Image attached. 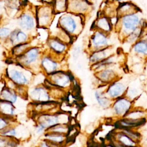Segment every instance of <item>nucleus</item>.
<instances>
[{"label":"nucleus","mask_w":147,"mask_h":147,"mask_svg":"<svg viewBox=\"0 0 147 147\" xmlns=\"http://www.w3.org/2000/svg\"><path fill=\"white\" fill-rule=\"evenodd\" d=\"M147 22L143 16L141 10L119 17L114 27L118 39L122 42L129 34L140 27H146Z\"/></svg>","instance_id":"nucleus-1"},{"label":"nucleus","mask_w":147,"mask_h":147,"mask_svg":"<svg viewBox=\"0 0 147 147\" xmlns=\"http://www.w3.org/2000/svg\"><path fill=\"white\" fill-rule=\"evenodd\" d=\"M86 18L84 16L66 11L60 14L56 25L76 40L84 28Z\"/></svg>","instance_id":"nucleus-2"},{"label":"nucleus","mask_w":147,"mask_h":147,"mask_svg":"<svg viewBox=\"0 0 147 147\" xmlns=\"http://www.w3.org/2000/svg\"><path fill=\"white\" fill-rule=\"evenodd\" d=\"M34 74L16 63H9L5 71V79H8L17 86L28 87L33 82Z\"/></svg>","instance_id":"nucleus-3"},{"label":"nucleus","mask_w":147,"mask_h":147,"mask_svg":"<svg viewBox=\"0 0 147 147\" xmlns=\"http://www.w3.org/2000/svg\"><path fill=\"white\" fill-rule=\"evenodd\" d=\"M42 53L43 52L39 47L31 46L22 55L13 59L16 63L36 74L41 72L40 60Z\"/></svg>","instance_id":"nucleus-4"},{"label":"nucleus","mask_w":147,"mask_h":147,"mask_svg":"<svg viewBox=\"0 0 147 147\" xmlns=\"http://www.w3.org/2000/svg\"><path fill=\"white\" fill-rule=\"evenodd\" d=\"M75 82V78L70 71L61 69L47 76L44 84L67 92L74 87Z\"/></svg>","instance_id":"nucleus-5"},{"label":"nucleus","mask_w":147,"mask_h":147,"mask_svg":"<svg viewBox=\"0 0 147 147\" xmlns=\"http://www.w3.org/2000/svg\"><path fill=\"white\" fill-rule=\"evenodd\" d=\"M35 123L40 124L47 131V129L58 123L70 124L71 117L66 112L58 111L55 113H42L33 116Z\"/></svg>","instance_id":"nucleus-6"},{"label":"nucleus","mask_w":147,"mask_h":147,"mask_svg":"<svg viewBox=\"0 0 147 147\" xmlns=\"http://www.w3.org/2000/svg\"><path fill=\"white\" fill-rule=\"evenodd\" d=\"M111 34L99 30H92V33L88 40L87 53L114 46Z\"/></svg>","instance_id":"nucleus-7"},{"label":"nucleus","mask_w":147,"mask_h":147,"mask_svg":"<svg viewBox=\"0 0 147 147\" xmlns=\"http://www.w3.org/2000/svg\"><path fill=\"white\" fill-rule=\"evenodd\" d=\"M64 60L59 59L48 52H43L40 60V71L47 76L59 70H67L64 68Z\"/></svg>","instance_id":"nucleus-8"},{"label":"nucleus","mask_w":147,"mask_h":147,"mask_svg":"<svg viewBox=\"0 0 147 147\" xmlns=\"http://www.w3.org/2000/svg\"><path fill=\"white\" fill-rule=\"evenodd\" d=\"M26 99L30 102V103H43L55 100L49 89L44 84L29 86L27 90Z\"/></svg>","instance_id":"nucleus-9"},{"label":"nucleus","mask_w":147,"mask_h":147,"mask_svg":"<svg viewBox=\"0 0 147 147\" xmlns=\"http://www.w3.org/2000/svg\"><path fill=\"white\" fill-rule=\"evenodd\" d=\"M35 15L37 28L47 29L51 26L56 14L52 3H45L36 7Z\"/></svg>","instance_id":"nucleus-10"},{"label":"nucleus","mask_w":147,"mask_h":147,"mask_svg":"<svg viewBox=\"0 0 147 147\" xmlns=\"http://www.w3.org/2000/svg\"><path fill=\"white\" fill-rule=\"evenodd\" d=\"M121 64L107 67L94 73V77L99 86H107L123 76Z\"/></svg>","instance_id":"nucleus-11"},{"label":"nucleus","mask_w":147,"mask_h":147,"mask_svg":"<svg viewBox=\"0 0 147 147\" xmlns=\"http://www.w3.org/2000/svg\"><path fill=\"white\" fill-rule=\"evenodd\" d=\"M48 51L57 58L64 60L71 45L64 42L55 36L50 35L46 41Z\"/></svg>","instance_id":"nucleus-12"},{"label":"nucleus","mask_w":147,"mask_h":147,"mask_svg":"<svg viewBox=\"0 0 147 147\" xmlns=\"http://www.w3.org/2000/svg\"><path fill=\"white\" fill-rule=\"evenodd\" d=\"M129 83V79L122 76L106 86L105 92L113 100L125 95Z\"/></svg>","instance_id":"nucleus-13"},{"label":"nucleus","mask_w":147,"mask_h":147,"mask_svg":"<svg viewBox=\"0 0 147 147\" xmlns=\"http://www.w3.org/2000/svg\"><path fill=\"white\" fill-rule=\"evenodd\" d=\"M134 107V102L126 96L119 97L113 100L110 109L117 119L124 117Z\"/></svg>","instance_id":"nucleus-14"},{"label":"nucleus","mask_w":147,"mask_h":147,"mask_svg":"<svg viewBox=\"0 0 147 147\" xmlns=\"http://www.w3.org/2000/svg\"><path fill=\"white\" fill-rule=\"evenodd\" d=\"M17 24L19 28L31 34L37 28L35 12L29 10L22 12L17 18Z\"/></svg>","instance_id":"nucleus-15"},{"label":"nucleus","mask_w":147,"mask_h":147,"mask_svg":"<svg viewBox=\"0 0 147 147\" xmlns=\"http://www.w3.org/2000/svg\"><path fill=\"white\" fill-rule=\"evenodd\" d=\"M92 6L88 0H68L67 11L87 17L92 10Z\"/></svg>","instance_id":"nucleus-16"},{"label":"nucleus","mask_w":147,"mask_h":147,"mask_svg":"<svg viewBox=\"0 0 147 147\" xmlns=\"http://www.w3.org/2000/svg\"><path fill=\"white\" fill-rule=\"evenodd\" d=\"M129 53L130 55L134 56L144 61L147 57V30L131 45Z\"/></svg>","instance_id":"nucleus-17"},{"label":"nucleus","mask_w":147,"mask_h":147,"mask_svg":"<svg viewBox=\"0 0 147 147\" xmlns=\"http://www.w3.org/2000/svg\"><path fill=\"white\" fill-rule=\"evenodd\" d=\"M92 30H99L107 33H112L114 32V26H113L110 17L104 14L100 11L94 20L92 25Z\"/></svg>","instance_id":"nucleus-18"},{"label":"nucleus","mask_w":147,"mask_h":147,"mask_svg":"<svg viewBox=\"0 0 147 147\" xmlns=\"http://www.w3.org/2000/svg\"><path fill=\"white\" fill-rule=\"evenodd\" d=\"M122 54L117 53V52H115L105 59L96 64L90 65V68L95 73L107 67L118 64H121L122 61Z\"/></svg>","instance_id":"nucleus-19"},{"label":"nucleus","mask_w":147,"mask_h":147,"mask_svg":"<svg viewBox=\"0 0 147 147\" xmlns=\"http://www.w3.org/2000/svg\"><path fill=\"white\" fill-rule=\"evenodd\" d=\"M117 52L114 46L88 53V61L90 65L96 64Z\"/></svg>","instance_id":"nucleus-20"},{"label":"nucleus","mask_w":147,"mask_h":147,"mask_svg":"<svg viewBox=\"0 0 147 147\" xmlns=\"http://www.w3.org/2000/svg\"><path fill=\"white\" fill-rule=\"evenodd\" d=\"M147 121L146 118L141 119H133L122 117L117 119L114 126L117 129H137L144 126Z\"/></svg>","instance_id":"nucleus-21"},{"label":"nucleus","mask_w":147,"mask_h":147,"mask_svg":"<svg viewBox=\"0 0 147 147\" xmlns=\"http://www.w3.org/2000/svg\"><path fill=\"white\" fill-rule=\"evenodd\" d=\"M109 138L113 139L126 147H139L140 142L130 138L119 129L115 128L109 136Z\"/></svg>","instance_id":"nucleus-22"},{"label":"nucleus","mask_w":147,"mask_h":147,"mask_svg":"<svg viewBox=\"0 0 147 147\" xmlns=\"http://www.w3.org/2000/svg\"><path fill=\"white\" fill-rule=\"evenodd\" d=\"M30 34L22 29L17 28L11 30L9 37L6 42H7L11 48L16 45L25 42H30Z\"/></svg>","instance_id":"nucleus-23"},{"label":"nucleus","mask_w":147,"mask_h":147,"mask_svg":"<svg viewBox=\"0 0 147 147\" xmlns=\"http://www.w3.org/2000/svg\"><path fill=\"white\" fill-rule=\"evenodd\" d=\"M26 131H28L25 130L22 126L19 125L17 122L0 131V134L9 137L14 138L21 141L26 138V136H24V134H25Z\"/></svg>","instance_id":"nucleus-24"},{"label":"nucleus","mask_w":147,"mask_h":147,"mask_svg":"<svg viewBox=\"0 0 147 147\" xmlns=\"http://www.w3.org/2000/svg\"><path fill=\"white\" fill-rule=\"evenodd\" d=\"M106 86H99L95 90L94 96L98 106L103 109L110 108L113 102L105 92Z\"/></svg>","instance_id":"nucleus-25"},{"label":"nucleus","mask_w":147,"mask_h":147,"mask_svg":"<svg viewBox=\"0 0 147 147\" xmlns=\"http://www.w3.org/2000/svg\"><path fill=\"white\" fill-rule=\"evenodd\" d=\"M19 95L16 91L10 87H7L5 83L2 86L0 87V99L16 104L19 98Z\"/></svg>","instance_id":"nucleus-26"},{"label":"nucleus","mask_w":147,"mask_h":147,"mask_svg":"<svg viewBox=\"0 0 147 147\" xmlns=\"http://www.w3.org/2000/svg\"><path fill=\"white\" fill-rule=\"evenodd\" d=\"M42 138L63 147H65L68 141L67 135L50 131H46L43 134Z\"/></svg>","instance_id":"nucleus-27"},{"label":"nucleus","mask_w":147,"mask_h":147,"mask_svg":"<svg viewBox=\"0 0 147 147\" xmlns=\"http://www.w3.org/2000/svg\"><path fill=\"white\" fill-rule=\"evenodd\" d=\"M0 115L17 119V108L15 105L0 99Z\"/></svg>","instance_id":"nucleus-28"},{"label":"nucleus","mask_w":147,"mask_h":147,"mask_svg":"<svg viewBox=\"0 0 147 147\" xmlns=\"http://www.w3.org/2000/svg\"><path fill=\"white\" fill-rule=\"evenodd\" d=\"M141 9L131 1H123L118 3L117 7V15L119 17L122 16L130 14L140 10Z\"/></svg>","instance_id":"nucleus-29"},{"label":"nucleus","mask_w":147,"mask_h":147,"mask_svg":"<svg viewBox=\"0 0 147 147\" xmlns=\"http://www.w3.org/2000/svg\"><path fill=\"white\" fill-rule=\"evenodd\" d=\"M146 30H147V26L140 27L137 28L134 32H133L132 33L129 34L127 36H126L122 41V42L126 45L129 46L130 49L131 45L141 37V36Z\"/></svg>","instance_id":"nucleus-30"},{"label":"nucleus","mask_w":147,"mask_h":147,"mask_svg":"<svg viewBox=\"0 0 147 147\" xmlns=\"http://www.w3.org/2000/svg\"><path fill=\"white\" fill-rule=\"evenodd\" d=\"M147 113L144 108L134 106L124 117L133 119H141L146 118Z\"/></svg>","instance_id":"nucleus-31"},{"label":"nucleus","mask_w":147,"mask_h":147,"mask_svg":"<svg viewBox=\"0 0 147 147\" xmlns=\"http://www.w3.org/2000/svg\"><path fill=\"white\" fill-rule=\"evenodd\" d=\"M141 94V90L140 86H138V85H136L134 83L131 84L129 82L125 96L134 102L140 97Z\"/></svg>","instance_id":"nucleus-32"},{"label":"nucleus","mask_w":147,"mask_h":147,"mask_svg":"<svg viewBox=\"0 0 147 147\" xmlns=\"http://www.w3.org/2000/svg\"><path fill=\"white\" fill-rule=\"evenodd\" d=\"M32 45H30V42L20 44L15 46H13L11 48H10V55L13 58H15L22 55Z\"/></svg>","instance_id":"nucleus-33"},{"label":"nucleus","mask_w":147,"mask_h":147,"mask_svg":"<svg viewBox=\"0 0 147 147\" xmlns=\"http://www.w3.org/2000/svg\"><path fill=\"white\" fill-rule=\"evenodd\" d=\"M21 142L18 139L0 134V147H20Z\"/></svg>","instance_id":"nucleus-34"},{"label":"nucleus","mask_w":147,"mask_h":147,"mask_svg":"<svg viewBox=\"0 0 147 147\" xmlns=\"http://www.w3.org/2000/svg\"><path fill=\"white\" fill-rule=\"evenodd\" d=\"M51 3L55 14H60L67 11L68 0H52Z\"/></svg>","instance_id":"nucleus-35"},{"label":"nucleus","mask_w":147,"mask_h":147,"mask_svg":"<svg viewBox=\"0 0 147 147\" xmlns=\"http://www.w3.org/2000/svg\"><path fill=\"white\" fill-rule=\"evenodd\" d=\"M55 34H51V35L55 36L57 37L60 40H61V41H64V42L70 45L71 46L74 42V41L75 40L71 36H70L68 34H67L65 32H64L61 28L58 27L57 25H56V30H55Z\"/></svg>","instance_id":"nucleus-36"},{"label":"nucleus","mask_w":147,"mask_h":147,"mask_svg":"<svg viewBox=\"0 0 147 147\" xmlns=\"http://www.w3.org/2000/svg\"><path fill=\"white\" fill-rule=\"evenodd\" d=\"M71 125L69 123H58L47 130L46 131L54 132L67 135L71 129Z\"/></svg>","instance_id":"nucleus-37"},{"label":"nucleus","mask_w":147,"mask_h":147,"mask_svg":"<svg viewBox=\"0 0 147 147\" xmlns=\"http://www.w3.org/2000/svg\"><path fill=\"white\" fill-rule=\"evenodd\" d=\"M123 133L129 136L130 138L138 142H140L141 139V133L138 131L137 129H119Z\"/></svg>","instance_id":"nucleus-38"},{"label":"nucleus","mask_w":147,"mask_h":147,"mask_svg":"<svg viewBox=\"0 0 147 147\" xmlns=\"http://www.w3.org/2000/svg\"><path fill=\"white\" fill-rule=\"evenodd\" d=\"M17 119H11L0 115V131L17 122Z\"/></svg>","instance_id":"nucleus-39"},{"label":"nucleus","mask_w":147,"mask_h":147,"mask_svg":"<svg viewBox=\"0 0 147 147\" xmlns=\"http://www.w3.org/2000/svg\"><path fill=\"white\" fill-rule=\"evenodd\" d=\"M11 30H12L8 27L0 26V41L6 42Z\"/></svg>","instance_id":"nucleus-40"},{"label":"nucleus","mask_w":147,"mask_h":147,"mask_svg":"<svg viewBox=\"0 0 147 147\" xmlns=\"http://www.w3.org/2000/svg\"><path fill=\"white\" fill-rule=\"evenodd\" d=\"M36 147H63V146L53 144L42 138L41 140L37 144Z\"/></svg>","instance_id":"nucleus-41"},{"label":"nucleus","mask_w":147,"mask_h":147,"mask_svg":"<svg viewBox=\"0 0 147 147\" xmlns=\"http://www.w3.org/2000/svg\"><path fill=\"white\" fill-rule=\"evenodd\" d=\"M80 53H81V49H80V48L79 47L75 46V47H74L72 48V52H71V54H72V58L75 60H76V59H78V57H79Z\"/></svg>","instance_id":"nucleus-42"},{"label":"nucleus","mask_w":147,"mask_h":147,"mask_svg":"<svg viewBox=\"0 0 147 147\" xmlns=\"http://www.w3.org/2000/svg\"><path fill=\"white\" fill-rule=\"evenodd\" d=\"M144 64V71H145V72H147V57L145 59Z\"/></svg>","instance_id":"nucleus-43"},{"label":"nucleus","mask_w":147,"mask_h":147,"mask_svg":"<svg viewBox=\"0 0 147 147\" xmlns=\"http://www.w3.org/2000/svg\"><path fill=\"white\" fill-rule=\"evenodd\" d=\"M113 2H115L116 3H121L123 1V0H110Z\"/></svg>","instance_id":"nucleus-44"},{"label":"nucleus","mask_w":147,"mask_h":147,"mask_svg":"<svg viewBox=\"0 0 147 147\" xmlns=\"http://www.w3.org/2000/svg\"><path fill=\"white\" fill-rule=\"evenodd\" d=\"M2 18V14L0 13V24H1V22Z\"/></svg>","instance_id":"nucleus-45"}]
</instances>
